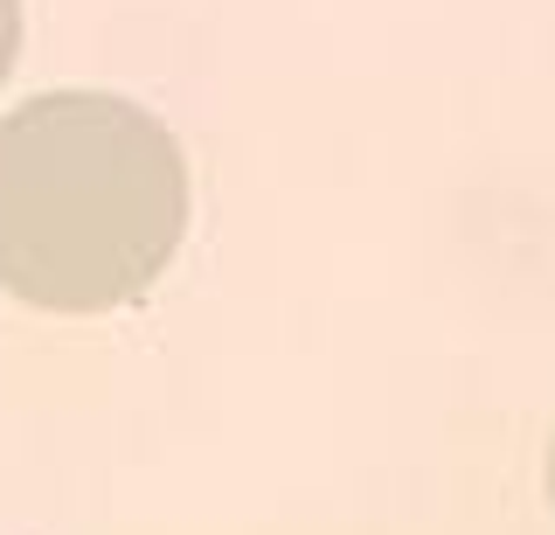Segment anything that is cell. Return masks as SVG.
<instances>
[{
	"instance_id": "1",
	"label": "cell",
	"mask_w": 555,
	"mask_h": 535,
	"mask_svg": "<svg viewBox=\"0 0 555 535\" xmlns=\"http://www.w3.org/2000/svg\"><path fill=\"white\" fill-rule=\"evenodd\" d=\"M188 237V161L118 91H42L0 118V292L112 314L160 285Z\"/></svg>"
},
{
	"instance_id": "2",
	"label": "cell",
	"mask_w": 555,
	"mask_h": 535,
	"mask_svg": "<svg viewBox=\"0 0 555 535\" xmlns=\"http://www.w3.org/2000/svg\"><path fill=\"white\" fill-rule=\"evenodd\" d=\"M14 56H22V0H0V84H8Z\"/></svg>"
},
{
	"instance_id": "3",
	"label": "cell",
	"mask_w": 555,
	"mask_h": 535,
	"mask_svg": "<svg viewBox=\"0 0 555 535\" xmlns=\"http://www.w3.org/2000/svg\"><path fill=\"white\" fill-rule=\"evenodd\" d=\"M548 514H555V438H548Z\"/></svg>"
}]
</instances>
